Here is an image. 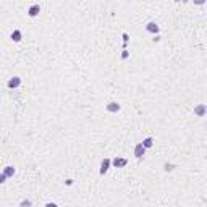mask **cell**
Instances as JSON below:
<instances>
[{"label":"cell","mask_w":207,"mask_h":207,"mask_svg":"<svg viewBox=\"0 0 207 207\" xmlns=\"http://www.w3.org/2000/svg\"><path fill=\"white\" fill-rule=\"evenodd\" d=\"M21 84V78H18V76H15V78H12V79H8V83H7V86L10 87V89H15V87H18Z\"/></svg>","instance_id":"6da1fadb"},{"label":"cell","mask_w":207,"mask_h":207,"mask_svg":"<svg viewBox=\"0 0 207 207\" xmlns=\"http://www.w3.org/2000/svg\"><path fill=\"white\" fill-rule=\"evenodd\" d=\"M109 167H110V159H104L102 163H100V175H105L107 172H109Z\"/></svg>","instance_id":"7a4b0ae2"},{"label":"cell","mask_w":207,"mask_h":207,"mask_svg":"<svg viewBox=\"0 0 207 207\" xmlns=\"http://www.w3.org/2000/svg\"><path fill=\"white\" fill-rule=\"evenodd\" d=\"M146 29H147V32H150V34H157V32H159V26L155 25L154 21H150V23H147Z\"/></svg>","instance_id":"3957f363"},{"label":"cell","mask_w":207,"mask_h":207,"mask_svg":"<svg viewBox=\"0 0 207 207\" xmlns=\"http://www.w3.org/2000/svg\"><path fill=\"white\" fill-rule=\"evenodd\" d=\"M144 154H146V149L143 147V144H138V146H136V147H134V157L141 159Z\"/></svg>","instance_id":"277c9868"},{"label":"cell","mask_w":207,"mask_h":207,"mask_svg":"<svg viewBox=\"0 0 207 207\" xmlns=\"http://www.w3.org/2000/svg\"><path fill=\"white\" fill-rule=\"evenodd\" d=\"M110 163H113V167L120 168V167H125L126 163H128V160H126V159H120V157H117V159H113V162H110Z\"/></svg>","instance_id":"5b68a950"},{"label":"cell","mask_w":207,"mask_h":207,"mask_svg":"<svg viewBox=\"0 0 207 207\" xmlns=\"http://www.w3.org/2000/svg\"><path fill=\"white\" fill-rule=\"evenodd\" d=\"M205 105L204 104H201V105H197V107H194V113L197 115V117H204L205 115Z\"/></svg>","instance_id":"8992f818"},{"label":"cell","mask_w":207,"mask_h":207,"mask_svg":"<svg viewBox=\"0 0 207 207\" xmlns=\"http://www.w3.org/2000/svg\"><path fill=\"white\" fill-rule=\"evenodd\" d=\"M39 13H41V7L39 5H32L29 8V12H28V15H29V16H37Z\"/></svg>","instance_id":"52a82bcc"},{"label":"cell","mask_w":207,"mask_h":207,"mask_svg":"<svg viewBox=\"0 0 207 207\" xmlns=\"http://www.w3.org/2000/svg\"><path fill=\"white\" fill-rule=\"evenodd\" d=\"M107 110L112 112V113H115V112L120 110V105L117 102H110V104H107Z\"/></svg>","instance_id":"ba28073f"},{"label":"cell","mask_w":207,"mask_h":207,"mask_svg":"<svg viewBox=\"0 0 207 207\" xmlns=\"http://www.w3.org/2000/svg\"><path fill=\"white\" fill-rule=\"evenodd\" d=\"M12 41L13 42H20L21 41V31L20 29H15L12 32Z\"/></svg>","instance_id":"9c48e42d"},{"label":"cell","mask_w":207,"mask_h":207,"mask_svg":"<svg viewBox=\"0 0 207 207\" xmlns=\"http://www.w3.org/2000/svg\"><path fill=\"white\" fill-rule=\"evenodd\" d=\"M3 175H5L7 178H10V176H13V175H15V168H13L12 165H8V167H5V170H3Z\"/></svg>","instance_id":"30bf717a"},{"label":"cell","mask_w":207,"mask_h":207,"mask_svg":"<svg viewBox=\"0 0 207 207\" xmlns=\"http://www.w3.org/2000/svg\"><path fill=\"white\" fill-rule=\"evenodd\" d=\"M141 144H143L144 149H149V147H152V146H154V139H152V138H146Z\"/></svg>","instance_id":"8fae6325"},{"label":"cell","mask_w":207,"mask_h":207,"mask_svg":"<svg viewBox=\"0 0 207 207\" xmlns=\"http://www.w3.org/2000/svg\"><path fill=\"white\" fill-rule=\"evenodd\" d=\"M21 207H31V201L29 199H25V201H21Z\"/></svg>","instance_id":"7c38bea8"},{"label":"cell","mask_w":207,"mask_h":207,"mask_svg":"<svg viewBox=\"0 0 207 207\" xmlns=\"http://www.w3.org/2000/svg\"><path fill=\"white\" fill-rule=\"evenodd\" d=\"M5 180H7V176L3 175V173H0V185H2V183H5Z\"/></svg>","instance_id":"4fadbf2b"},{"label":"cell","mask_w":207,"mask_h":207,"mask_svg":"<svg viewBox=\"0 0 207 207\" xmlns=\"http://www.w3.org/2000/svg\"><path fill=\"white\" fill-rule=\"evenodd\" d=\"M121 58H123V60L128 58V50H123V54H121Z\"/></svg>","instance_id":"5bb4252c"},{"label":"cell","mask_w":207,"mask_h":207,"mask_svg":"<svg viewBox=\"0 0 207 207\" xmlns=\"http://www.w3.org/2000/svg\"><path fill=\"white\" fill-rule=\"evenodd\" d=\"M165 170H167V172H170V170H173V165H168V163H167V165H165Z\"/></svg>","instance_id":"9a60e30c"},{"label":"cell","mask_w":207,"mask_h":207,"mask_svg":"<svg viewBox=\"0 0 207 207\" xmlns=\"http://www.w3.org/2000/svg\"><path fill=\"white\" fill-rule=\"evenodd\" d=\"M45 207H57V204H54V202H49V204H45Z\"/></svg>","instance_id":"2e32d148"},{"label":"cell","mask_w":207,"mask_h":207,"mask_svg":"<svg viewBox=\"0 0 207 207\" xmlns=\"http://www.w3.org/2000/svg\"><path fill=\"white\" fill-rule=\"evenodd\" d=\"M123 41H125V44L128 42V34H123Z\"/></svg>","instance_id":"e0dca14e"}]
</instances>
